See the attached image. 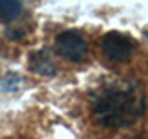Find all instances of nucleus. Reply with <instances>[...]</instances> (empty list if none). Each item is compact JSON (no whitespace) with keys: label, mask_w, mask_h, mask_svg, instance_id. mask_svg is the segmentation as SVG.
Returning a JSON list of instances; mask_svg holds the SVG:
<instances>
[{"label":"nucleus","mask_w":148,"mask_h":139,"mask_svg":"<svg viewBox=\"0 0 148 139\" xmlns=\"http://www.w3.org/2000/svg\"><path fill=\"white\" fill-rule=\"evenodd\" d=\"M145 91L137 82L122 80L104 87L95 98V115L102 126L124 128L145 113Z\"/></svg>","instance_id":"1"},{"label":"nucleus","mask_w":148,"mask_h":139,"mask_svg":"<svg viewBox=\"0 0 148 139\" xmlns=\"http://www.w3.org/2000/svg\"><path fill=\"white\" fill-rule=\"evenodd\" d=\"M133 48H135L133 39L120 32H109L102 39V52L111 61H126L132 56Z\"/></svg>","instance_id":"2"},{"label":"nucleus","mask_w":148,"mask_h":139,"mask_svg":"<svg viewBox=\"0 0 148 139\" xmlns=\"http://www.w3.org/2000/svg\"><path fill=\"white\" fill-rule=\"evenodd\" d=\"M56 48L59 56H63L69 61H80L87 54V41L80 32L67 30L56 37Z\"/></svg>","instance_id":"3"},{"label":"nucleus","mask_w":148,"mask_h":139,"mask_svg":"<svg viewBox=\"0 0 148 139\" xmlns=\"http://www.w3.org/2000/svg\"><path fill=\"white\" fill-rule=\"evenodd\" d=\"M30 69L41 76H54L56 67L50 61V58L46 56V52H34L30 56Z\"/></svg>","instance_id":"4"},{"label":"nucleus","mask_w":148,"mask_h":139,"mask_svg":"<svg viewBox=\"0 0 148 139\" xmlns=\"http://www.w3.org/2000/svg\"><path fill=\"white\" fill-rule=\"evenodd\" d=\"M22 11V4L15 0H4L0 2V21H13Z\"/></svg>","instance_id":"5"}]
</instances>
